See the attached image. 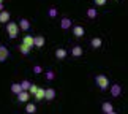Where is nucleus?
Wrapping results in <instances>:
<instances>
[{"label":"nucleus","instance_id":"nucleus-20","mask_svg":"<svg viewBox=\"0 0 128 114\" xmlns=\"http://www.w3.org/2000/svg\"><path fill=\"white\" fill-rule=\"evenodd\" d=\"M26 112H27V114H35V112H36V106L33 105V103H27Z\"/></svg>","mask_w":128,"mask_h":114},{"label":"nucleus","instance_id":"nucleus-6","mask_svg":"<svg viewBox=\"0 0 128 114\" xmlns=\"http://www.w3.org/2000/svg\"><path fill=\"white\" fill-rule=\"evenodd\" d=\"M44 43H46V40H44L43 35H36V37H33V46H35V48H43V46H44Z\"/></svg>","mask_w":128,"mask_h":114},{"label":"nucleus","instance_id":"nucleus-13","mask_svg":"<svg viewBox=\"0 0 128 114\" xmlns=\"http://www.w3.org/2000/svg\"><path fill=\"white\" fill-rule=\"evenodd\" d=\"M101 44H103V41H101V38H92V41H90V46L93 48V49H98V48H101Z\"/></svg>","mask_w":128,"mask_h":114},{"label":"nucleus","instance_id":"nucleus-30","mask_svg":"<svg viewBox=\"0 0 128 114\" xmlns=\"http://www.w3.org/2000/svg\"><path fill=\"white\" fill-rule=\"evenodd\" d=\"M0 3H3V0H0Z\"/></svg>","mask_w":128,"mask_h":114},{"label":"nucleus","instance_id":"nucleus-8","mask_svg":"<svg viewBox=\"0 0 128 114\" xmlns=\"http://www.w3.org/2000/svg\"><path fill=\"white\" fill-rule=\"evenodd\" d=\"M56 59L57 60H63V59H66V56H68V52H66V49H63V48H58V49H56Z\"/></svg>","mask_w":128,"mask_h":114},{"label":"nucleus","instance_id":"nucleus-1","mask_svg":"<svg viewBox=\"0 0 128 114\" xmlns=\"http://www.w3.org/2000/svg\"><path fill=\"white\" fill-rule=\"evenodd\" d=\"M6 33H8V37L11 38V40L18 38V35H19V27H18V24L13 22V21H8V22H6Z\"/></svg>","mask_w":128,"mask_h":114},{"label":"nucleus","instance_id":"nucleus-26","mask_svg":"<svg viewBox=\"0 0 128 114\" xmlns=\"http://www.w3.org/2000/svg\"><path fill=\"white\" fill-rule=\"evenodd\" d=\"M36 89H38V86H36V84H30V87H28V90H27V92H28V93H30V95L33 97V93L36 92Z\"/></svg>","mask_w":128,"mask_h":114},{"label":"nucleus","instance_id":"nucleus-23","mask_svg":"<svg viewBox=\"0 0 128 114\" xmlns=\"http://www.w3.org/2000/svg\"><path fill=\"white\" fill-rule=\"evenodd\" d=\"M57 14H58V11H57V8H49V11H48V16L49 18H57Z\"/></svg>","mask_w":128,"mask_h":114},{"label":"nucleus","instance_id":"nucleus-18","mask_svg":"<svg viewBox=\"0 0 128 114\" xmlns=\"http://www.w3.org/2000/svg\"><path fill=\"white\" fill-rule=\"evenodd\" d=\"M33 97H35V100H44V89H36V92L33 93Z\"/></svg>","mask_w":128,"mask_h":114},{"label":"nucleus","instance_id":"nucleus-19","mask_svg":"<svg viewBox=\"0 0 128 114\" xmlns=\"http://www.w3.org/2000/svg\"><path fill=\"white\" fill-rule=\"evenodd\" d=\"M96 16H98L96 8H88V10H87V18H88V19H95Z\"/></svg>","mask_w":128,"mask_h":114},{"label":"nucleus","instance_id":"nucleus-25","mask_svg":"<svg viewBox=\"0 0 128 114\" xmlns=\"http://www.w3.org/2000/svg\"><path fill=\"white\" fill-rule=\"evenodd\" d=\"M32 71L35 73V75H40V73H43L44 70H43V67H41V65H33V68H32Z\"/></svg>","mask_w":128,"mask_h":114},{"label":"nucleus","instance_id":"nucleus-5","mask_svg":"<svg viewBox=\"0 0 128 114\" xmlns=\"http://www.w3.org/2000/svg\"><path fill=\"white\" fill-rule=\"evenodd\" d=\"M57 95V92H56V89H52V87H49V89H44V100H48V101H51L54 100Z\"/></svg>","mask_w":128,"mask_h":114},{"label":"nucleus","instance_id":"nucleus-4","mask_svg":"<svg viewBox=\"0 0 128 114\" xmlns=\"http://www.w3.org/2000/svg\"><path fill=\"white\" fill-rule=\"evenodd\" d=\"M18 27L21 29V30H24V32H28L30 30V27H32V24H30V21L28 19H19V24H18Z\"/></svg>","mask_w":128,"mask_h":114},{"label":"nucleus","instance_id":"nucleus-24","mask_svg":"<svg viewBox=\"0 0 128 114\" xmlns=\"http://www.w3.org/2000/svg\"><path fill=\"white\" fill-rule=\"evenodd\" d=\"M19 84H21V87H22V90H28V87H30V81H27V79H24V81L22 82H19Z\"/></svg>","mask_w":128,"mask_h":114},{"label":"nucleus","instance_id":"nucleus-16","mask_svg":"<svg viewBox=\"0 0 128 114\" xmlns=\"http://www.w3.org/2000/svg\"><path fill=\"white\" fill-rule=\"evenodd\" d=\"M18 48H19V52H21V54H24V56H27V54H28V52L32 51V48L26 46V44H24V43H21V44H19Z\"/></svg>","mask_w":128,"mask_h":114},{"label":"nucleus","instance_id":"nucleus-9","mask_svg":"<svg viewBox=\"0 0 128 114\" xmlns=\"http://www.w3.org/2000/svg\"><path fill=\"white\" fill-rule=\"evenodd\" d=\"M28 98H30V93L27 90H21L18 93V101L19 103H26V101H28Z\"/></svg>","mask_w":128,"mask_h":114},{"label":"nucleus","instance_id":"nucleus-17","mask_svg":"<svg viewBox=\"0 0 128 114\" xmlns=\"http://www.w3.org/2000/svg\"><path fill=\"white\" fill-rule=\"evenodd\" d=\"M101 109H103V112H109V111H112V109H114V106H112V103H109V101H104V103H103V105H101Z\"/></svg>","mask_w":128,"mask_h":114},{"label":"nucleus","instance_id":"nucleus-21","mask_svg":"<svg viewBox=\"0 0 128 114\" xmlns=\"http://www.w3.org/2000/svg\"><path fill=\"white\" fill-rule=\"evenodd\" d=\"M44 78H46L48 81H54V79H56V73L52 70H46L44 71Z\"/></svg>","mask_w":128,"mask_h":114},{"label":"nucleus","instance_id":"nucleus-3","mask_svg":"<svg viewBox=\"0 0 128 114\" xmlns=\"http://www.w3.org/2000/svg\"><path fill=\"white\" fill-rule=\"evenodd\" d=\"M109 90H111V95L117 98L122 93V86L120 84H109Z\"/></svg>","mask_w":128,"mask_h":114},{"label":"nucleus","instance_id":"nucleus-27","mask_svg":"<svg viewBox=\"0 0 128 114\" xmlns=\"http://www.w3.org/2000/svg\"><path fill=\"white\" fill-rule=\"evenodd\" d=\"M95 2L96 7H103V5H106V0H93Z\"/></svg>","mask_w":128,"mask_h":114},{"label":"nucleus","instance_id":"nucleus-11","mask_svg":"<svg viewBox=\"0 0 128 114\" xmlns=\"http://www.w3.org/2000/svg\"><path fill=\"white\" fill-rule=\"evenodd\" d=\"M10 18H11V14H10L6 10H2V11H0V24H6L10 21Z\"/></svg>","mask_w":128,"mask_h":114},{"label":"nucleus","instance_id":"nucleus-22","mask_svg":"<svg viewBox=\"0 0 128 114\" xmlns=\"http://www.w3.org/2000/svg\"><path fill=\"white\" fill-rule=\"evenodd\" d=\"M21 90H22V87H21V84H19V82L11 84V92H13V93H16V95H18V93L21 92Z\"/></svg>","mask_w":128,"mask_h":114},{"label":"nucleus","instance_id":"nucleus-7","mask_svg":"<svg viewBox=\"0 0 128 114\" xmlns=\"http://www.w3.org/2000/svg\"><path fill=\"white\" fill-rule=\"evenodd\" d=\"M73 35H74L76 38H81V37H84V35H86V30H84V27H82V26H74V27H73Z\"/></svg>","mask_w":128,"mask_h":114},{"label":"nucleus","instance_id":"nucleus-28","mask_svg":"<svg viewBox=\"0 0 128 114\" xmlns=\"http://www.w3.org/2000/svg\"><path fill=\"white\" fill-rule=\"evenodd\" d=\"M106 114H117V112H116L114 109H112V111H109V112H106Z\"/></svg>","mask_w":128,"mask_h":114},{"label":"nucleus","instance_id":"nucleus-10","mask_svg":"<svg viewBox=\"0 0 128 114\" xmlns=\"http://www.w3.org/2000/svg\"><path fill=\"white\" fill-rule=\"evenodd\" d=\"M71 26H73V21H71L70 18H63L62 21H60V29H62V30H68Z\"/></svg>","mask_w":128,"mask_h":114},{"label":"nucleus","instance_id":"nucleus-14","mask_svg":"<svg viewBox=\"0 0 128 114\" xmlns=\"http://www.w3.org/2000/svg\"><path fill=\"white\" fill-rule=\"evenodd\" d=\"M22 43L26 44V46H28V48H33V37L32 35H26L22 38Z\"/></svg>","mask_w":128,"mask_h":114},{"label":"nucleus","instance_id":"nucleus-2","mask_svg":"<svg viewBox=\"0 0 128 114\" xmlns=\"http://www.w3.org/2000/svg\"><path fill=\"white\" fill-rule=\"evenodd\" d=\"M95 84L98 86L100 90H108V87H109V79L104 75H96L95 76Z\"/></svg>","mask_w":128,"mask_h":114},{"label":"nucleus","instance_id":"nucleus-29","mask_svg":"<svg viewBox=\"0 0 128 114\" xmlns=\"http://www.w3.org/2000/svg\"><path fill=\"white\" fill-rule=\"evenodd\" d=\"M2 10H3V3H0V11H2Z\"/></svg>","mask_w":128,"mask_h":114},{"label":"nucleus","instance_id":"nucleus-15","mask_svg":"<svg viewBox=\"0 0 128 114\" xmlns=\"http://www.w3.org/2000/svg\"><path fill=\"white\" fill-rule=\"evenodd\" d=\"M71 56H73V57H81V56H82V48H81V46H73Z\"/></svg>","mask_w":128,"mask_h":114},{"label":"nucleus","instance_id":"nucleus-12","mask_svg":"<svg viewBox=\"0 0 128 114\" xmlns=\"http://www.w3.org/2000/svg\"><path fill=\"white\" fill-rule=\"evenodd\" d=\"M10 57V51L6 49V46H0V62H5Z\"/></svg>","mask_w":128,"mask_h":114}]
</instances>
